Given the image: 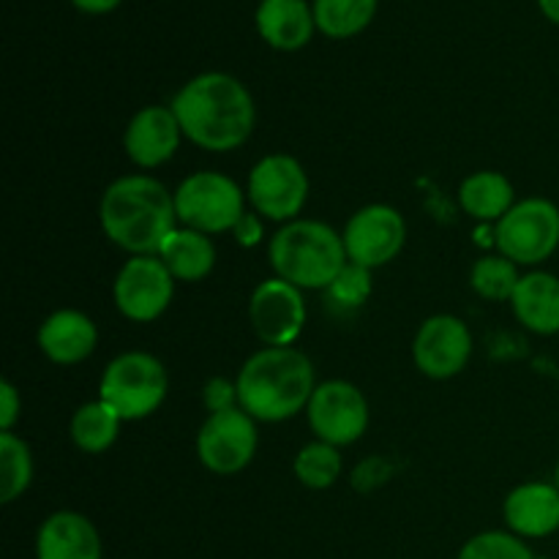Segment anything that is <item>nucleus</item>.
<instances>
[{"label": "nucleus", "mask_w": 559, "mask_h": 559, "mask_svg": "<svg viewBox=\"0 0 559 559\" xmlns=\"http://www.w3.org/2000/svg\"><path fill=\"white\" fill-rule=\"evenodd\" d=\"M183 136L207 153H229L243 145L257 123L249 87L233 74L207 71L186 82L173 98Z\"/></svg>", "instance_id": "obj_1"}, {"label": "nucleus", "mask_w": 559, "mask_h": 559, "mask_svg": "<svg viewBox=\"0 0 559 559\" xmlns=\"http://www.w3.org/2000/svg\"><path fill=\"white\" fill-rule=\"evenodd\" d=\"M98 224L109 243L131 257L158 254L178 224L175 194L151 175H123L104 189Z\"/></svg>", "instance_id": "obj_2"}, {"label": "nucleus", "mask_w": 559, "mask_h": 559, "mask_svg": "<svg viewBox=\"0 0 559 559\" xmlns=\"http://www.w3.org/2000/svg\"><path fill=\"white\" fill-rule=\"evenodd\" d=\"M235 385L240 409L257 424H282L309 407L314 366L295 347H262L240 366Z\"/></svg>", "instance_id": "obj_3"}, {"label": "nucleus", "mask_w": 559, "mask_h": 559, "mask_svg": "<svg viewBox=\"0 0 559 559\" xmlns=\"http://www.w3.org/2000/svg\"><path fill=\"white\" fill-rule=\"evenodd\" d=\"M267 260L278 278L298 289H328L349 262L342 235L314 218L284 224L267 243Z\"/></svg>", "instance_id": "obj_4"}, {"label": "nucleus", "mask_w": 559, "mask_h": 559, "mask_svg": "<svg viewBox=\"0 0 559 559\" xmlns=\"http://www.w3.org/2000/svg\"><path fill=\"white\" fill-rule=\"evenodd\" d=\"M169 377L162 360L151 353L118 355L104 369L98 382V399L115 409L123 420H145L164 404Z\"/></svg>", "instance_id": "obj_5"}, {"label": "nucleus", "mask_w": 559, "mask_h": 559, "mask_svg": "<svg viewBox=\"0 0 559 559\" xmlns=\"http://www.w3.org/2000/svg\"><path fill=\"white\" fill-rule=\"evenodd\" d=\"M246 191L238 180L224 173L202 169L180 180L175 189V211L180 227L197 229L205 235L233 233L240 218L246 216Z\"/></svg>", "instance_id": "obj_6"}, {"label": "nucleus", "mask_w": 559, "mask_h": 559, "mask_svg": "<svg viewBox=\"0 0 559 559\" xmlns=\"http://www.w3.org/2000/svg\"><path fill=\"white\" fill-rule=\"evenodd\" d=\"M495 246L516 265H540L559 246V207L544 197L516 202L495 224Z\"/></svg>", "instance_id": "obj_7"}, {"label": "nucleus", "mask_w": 559, "mask_h": 559, "mask_svg": "<svg viewBox=\"0 0 559 559\" xmlns=\"http://www.w3.org/2000/svg\"><path fill=\"white\" fill-rule=\"evenodd\" d=\"M309 173L289 153H267L251 167L246 197L251 207L267 222L289 224L309 202Z\"/></svg>", "instance_id": "obj_8"}, {"label": "nucleus", "mask_w": 559, "mask_h": 559, "mask_svg": "<svg viewBox=\"0 0 559 559\" xmlns=\"http://www.w3.org/2000/svg\"><path fill=\"white\" fill-rule=\"evenodd\" d=\"M260 448L257 420L246 409L207 415L197 431V459L213 475H238L254 462Z\"/></svg>", "instance_id": "obj_9"}, {"label": "nucleus", "mask_w": 559, "mask_h": 559, "mask_svg": "<svg viewBox=\"0 0 559 559\" xmlns=\"http://www.w3.org/2000/svg\"><path fill=\"white\" fill-rule=\"evenodd\" d=\"M306 418L317 440L344 448L366 435L371 409L358 385L347 380H328L317 382L309 407H306Z\"/></svg>", "instance_id": "obj_10"}, {"label": "nucleus", "mask_w": 559, "mask_h": 559, "mask_svg": "<svg viewBox=\"0 0 559 559\" xmlns=\"http://www.w3.org/2000/svg\"><path fill=\"white\" fill-rule=\"evenodd\" d=\"M112 298L126 320L153 322L173 304L175 278L158 254L129 257L115 276Z\"/></svg>", "instance_id": "obj_11"}, {"label": "nucleus", "mask_w": 559, "mask_h": 559, "mask_svg": "<svg viewBox=\"0 0 559 559\" xmlns=\"http://www.w3.org/2000/svg\"><path fill=\"white\" fill-rule=\"evenodd\" d=\"M342 238L349 262L377 271L402 254L404 240H407V224L396 207L374 202L349 216Z\"/></svg>", "instance_id": "obj_12"}, {"label": "nucleus", "mask_w": 559, "mask_h": 559, "mask_svg": "<svg viewBox=\"0 0 559 559\" xmlns=\"http://www.w3.org/2000/svg\"><path fill=\"white\" fill-rule=\"evenodd\" d=\"M306 317L304 289L284 278H265L251 293L249 320L265 347H293L304 333Z\"/></svg>", "instance_id": "obj_13"}, {"label": "nucleus", "mask_w": 559, "mask_h": 559, "mask_svg": "<svg viewBox=\"0 0 559 559\" xmlns=\"http://www.w3.org/2000/svg\"><path fill=\"white\" fill-rule=\"evenodd\" d=\"M413 358L429 380H453L473 358V333L453 314H435L418 328Z\"/></svg>", "instance_id": "obj_14"}, {"label": "nucleus", "mask_w": 559, "mask_h": 559, "mask_svg": "<svg viewBox=\"0 0 559 559\" xmlns=\"http://www.w3.org/2000/svg\"><path fill=\"white\" fill-rule=\"evenodd\" d=\"M183 129L173 107H142L123 131V151L136 167L156 169L178 153Z\"/></svg>", "instance_id": "obj_15"}, {"label": "nucleus", "mask_w": 559, "mask_h": 559, "mask_svg": "<svg viewBox=\"0 0 559 559\" xmlns=\"http://www.w3.org/2000/svg\"><path fill=\"white\" fill-rule=\"evenodd\" d=\"M502 516L519 538H549L559 530V489L544 480L516 486L502 502Z\"/></svg>", "instance_id": "obj_16"}, {"label": "nucleus", "mask_w": 559, "mask_h": 559, "mask_svg": "<svg viewBox=\"0 0 559 559\" xmlns=\"http://www.w3.org/2000/svg\"><path fill=\"white\" fill-rule=\"evenodd\" d=\"M38 349L55 366H76L93 355L98 344L96 322L76 309L52 311L38 328Z\"/></svg>", "instance_id": "obj_17"}, {"label": "nucleus", "mask_w": 559, "mask_h": 559, "mask_svg": "<svg viewBox=\"0 0 559 559\" xmlns=\"http://www.w3.org/2000/svg\"><path fill=\"white\" fill-rule=\"evenodd\" d=\"M96 524L76 511H58L44 519L36 535V559H102Z\"/></svg>", "instance_id": "obj_18"}, {"label": "nucleus", "mask_w": 559, "mask_h": 559, "mask_svg": "<svg viewBox=\"0 0 559 559\" xmlns=\"http://www.w3.org/2000/svg\"><path fill=\"white\" fill-rule=\"evenodd\" d=\"M513 314L527 331L538 336L559 333V278L555 273L533 271L524 273L513 293Z\"/></svg>", "instance_id": "obj_19"}, {"label": "nucleus", "mask_w": 559, "mask_h": 559, "mask_svg": "<svg viewBox=\"0 0 559 559\" xmlns=\"http://www.w3.org/2000/svg\"><path fill=\"white\" fill-rule=\"evenodd\" d=\"M314 27V9H309L306 0H262L257 9L260 36L284 52L306 47Z\"/></svg>", "instance_id": "obj_20"}, {"label": "nucleus", "mask_w": 559, "mask_h": 559, "mask_svg": "<svg viewBox=\"0 0 559 559\" xmlns=\"http://www.w3.org/2000/svg\"><path fill=\"white\" fill-rule=\"evenodd\" d=\"M158 257L167 265V271L173 273L175 282L194 284L211 276L213 267H216L218 251L211 235L197 233V229L189 227H175L162 243V249H158Z\"/></svg>", "instance_id": "obj_21"}, {"label": "nucleus", "mask_w": 559, "mask_h": 559, "mask_svg": "<svg viewBox=\"0 0 559 559\" xmlns=\"http://www.w3.org/2000/svg\"><path fill=\"white\" fill-rule=\"evenodd\" d=\"M459 202L464 213L475 222L497 224L513 205H516V191L513 183L502 173L495 169H480V173L467 175L459 186Z\"/></svg>", "instance_id": "obj_22"}, {"label": "nucleus", "mask_w": 559, "mask_h": 559, "mask_svg": "<svg viewBox=\"0 0 559 559\" xmlns=\"http://www.w3.org/2000/svg\"><path fill=\"white\" fill-rule=\"evenodd\" d=\"M120 424H123V418L109 404H104L102 399L87 402L71 415V442L87 456H98V453L109 451L115 445L120 435Z\"/></svg>", "instance_id": "obj_23"}, {"label": "nucleus", "mask_w": 559, "mask_h": 559, "mask_svg": "<svg viewBox=\"0 0 559 559\" xmlns=\"http://www.w3.org/2000/svg\"><path fill=\"white\" fill-rule=\"evenodd\" d=\"M33 484L31 448L14 431H0V502L11 506Z\"/></svg>", "instance_id": "obj_24"}, {"label": "nucleus", "mask_w": 559, "mask_h": 559, "mask_svg": "<svg viewBox=\"0 0 559 559\" xmlns=\"http://www.w3.org/2000/svg\"><path fill=\"white\" fill-rule=\"evenodd\" d=\"M295 478L300 486L311 491H325L342 478L344 459L342 451L336 445H328V442L314 440L309 445H304L295 456Z\"/></svg>", "instance_id": "obj_25"}, {"label": "nucleus", "mask_w": 559, "mask_h": 559, "mask_svg": "<svg viewBox=\"0 0 559 559\" xmlns=\"http://www.w3.org/2000/svg\"><path fill=\"white\" fill-rule=\"evenodd\" d=\"M377 11V0H314V22L325 36L349 38L364 31Z\"/></svg>", "instance_id": "obj_26"}, {"label": "nucleus", "mask_w": 559, "mask_h": 559, "mask_svg": "<svg viewBox=\"0 0 559 559\" xmlns=\"http://www.w3.org/2000/svg\"><path fill=\"white\" fill-rule=\"evenodd\" d=\"M519 282H522L519 265L502 254L480 257L469 271V287L475 289V295H480L484 300H495V304L513 300Z\"/></svg>", "instance_id": "obj_27"}, {"label": "nucleus", "mask_w": 559, "mask_h": 559, "mask_svg": "<svg viewBox=\"0 0 559 559\" xmlns=\"http://www.w3.org/2000/svg\"><path fill=\"white\" fill-rule=\"evenodd\" d=\"M459 559H538L533 555L524 538L513 533H502V530H489L467 544L459 551Z\"/></svg>", "instance_id": "obj_28"}, {"label": "nucleus", "mask_w": 559, "mask_h": 559, "mask_svg": "<svg viewBox=\"0 0 559 559\" xmlns=\"http://www.w3.org/2000/svg\"><path fill=\"white\" fill-rule=\"evenodd\" d=\"M325 293L331 304L342 306V309H360L371 295V271L347 262Z\"/></svg>", "instance_id": "obj_29"}, {"label": "nucleus", "mask_w": 559, "mask_h": 559, "mask_svg": "<svg viewBox=\"0 0 559 559\" xmlns=\"http://www.w3.org/2000/svg\"><path fill=\"white\" fill-rule=\"evenodd\" d=\"M202 404H205L207 415L227 413V409L240 407L238 385L224 380V377H213V380H207L205 388H202Z\"/></svg>", "instance_id": "obj_30"}, {"label": "nucleus", "mask_w": 559, "mask_h": 559, "mask_svg": "<svg viewBox=\"0 0 559 559\" xmlns=\"http://www.w3.org/2000/svg\"><path fill=\"white\" fill-rule=\"evenodd\" d=\"M22 413V396L9 380L0 382V431H11L20 420Z\"/></svg>", "instance_id": "obj_31"}, {"label": "nucleus", "mask_w": 559, "mask_h": 559, "mask_svg": "<svg viewBox=\"0 0 559 559\" xmlns=\"http://www.w3.org/2000/svg\"><path fill=\"white\" fill-rule=\"evenodd\" d=\"M233 235L243 249H254V246H260L262 238H265V224H262L260 213L246 211V216L240 218L238 227L233 229Z\"/></svg>", "instance_id": "obj_32"}, {"label": "nucleus", "mask_w": 559, "mask_h": 559, "mask_svg": "<svg viewBox=\"0 0 559 559\" xmlns=\"http://www.w3.org/2000/svg\"><path fill=\"white\" fill-rule=\"evenodd\" d=\"M71 3L80 11H85V14H107V11H112L120 0H71Z\"/></svg>", "instance_id": "obj_33"}, {"label": "nucleus", "mask_w": 559, "mask_h": 559, "mask_svg": "<svg viewBox=\"0 0 559 559\" xmlns=\"http://www.w3.org/2000/svg\"><path fill=\"white\" fill-rule=\"evenodd\" d=\"M538 3H540V9H544V14L559 25V0H538Z\"/></svg>", "instance_id": "obj_34"}, {"label": "nucleus", "mask_w": 559, "mask_h": 559, "mask_svg": "<svg viewBox=\"0 0 559 559\" xmlns=\"http://www.w3.org/2000/svg\"><path fill=\"white\" fill-rule=\"evenodd\" d=\"M555 486L559 489V462H557V473H555Z\"/></svg>", "instance_id": "obj_35"}, {"label": "nucleus", "mask_w": 559, "mask_h": 559, "mask_svg": "<svg viewBox=\"0 0 559 559\" xmlns=\"http://www.w3.org/2000/svg\"><path fill=\"white\" fill-rule=\"evenodd\" d=\"M538 559H549V557H538Z\"/></svg>", "instance_id": "obj_36"}]
</instances>
